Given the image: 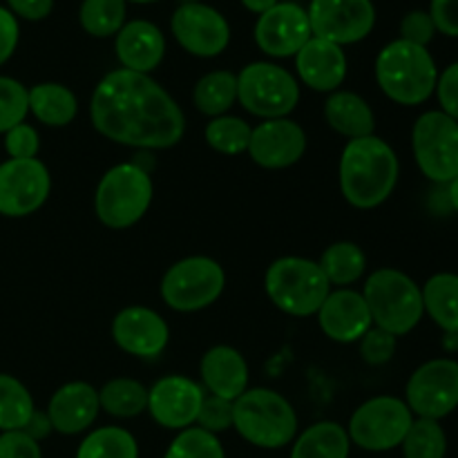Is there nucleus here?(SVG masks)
Returning <instances> with one entry per match:
<instances>
[{
	"label": "nucleus",
	"instance_id": "obj_1",
	"mask_svg": "<svg viewBox=\"0 0 458 458\" xmlns=\"http://www.w3.org/2000/svg\"><path fill=\"white\" fill-rule=\"evenodd\" d=\"M89 119L98 134L139 150H168L186 132L179 103L150 74L130 70H114L98 81Z\"/></svg>",
	"mask_w": 458,
	"mask_h": 458
},
{
	"label": "nucleus",
	"instance_id": "obj_32",
	"mask_svg": "<svg viewBox=\"0 0 458 458\" xmlns=\"http://www.w3.org/2000/svg\"><path fill=\"white\" fill-rule=\"evenodd\" d=\"M76 458H139V443L128 429L107 425L83 438Z\"/></svg>",
	"mask_w": 458,
	"mask_h": 458
},
{
	"label": "nucleus",
	"instance_id": "obj_29",
	"mask_svg": "<svg viewBox=\"0 0 458 458\" xmlns=\"http://www.w3.org/2000/svg\"><path fill=\"white\" fill-rule=\"evenodd\" d=\"M318 267L322 268L331 286L349 289V284L365 276L367 258L360 246L353 244V242H335L322 253Z\"/></svg>",
	"mask_w": 458,
	"mask_h": 458
},
{
	"label": "nucleus",
	"instance_id": "obj_47",
	"mask_svg": "<svg viewBox=\"0 0 458 458\" xmlns=\"http://www.w3.org/2000/svg\"><path fill=\"white\" fill-rule=\"evenodd\" d=\"M7 9L16 18L25 21H43L52 13L54 0H7Z\"/></svg>",
	"mask_w": 458,
	"mask_h": 458
},
{
	"label": "nucleus",
	"instance_id": "obj_12",
	"mask_svg": "<svg viewBox=\"0 0 458 458\" xmlns=\"http://www.w3.org/2000/svg\"><path fill=\"white\" fill-rule=\"evenodd\" d=\"M407 407L419 419L441 420L458 407V362L437 358L411 374L407 380Z\"/></svg>",
	"mask_w": 458,
	"mask_h": 458
},
{
	"label": "nucleus",
	"instance_id": "obj_13",
	"mask_svg": "<svg viewBox=\"0 0 458 458\" xmlns=\"http://www.w3.org/2000/svg\"><path fill=\"white\" fill-rule=\"evenodd\" d=\"M52 177L40 159H7L0 164V215L27 217L43 208Z\"/></svg>",
	"mask_w": 458,
	"mask_h": 458
},
{
	"label": "nucleus",
	"instance_id": "obj_24",
	"mask_svg": "<svg viewBox=\"0 0 458 458\" xmlns=\"http://www.w3.org/2000/svg\"><path fill=\"white\" fill-rule=\"evenodd\" d=\"M204 387L224 401H237L249 389V365L237 349L219 344L208 349L199 362Z\"/></svg>",
	"mask_w": 458,
	"mask_h": 458
},
{
	"label": "nucleus",
	"instance_id": "obj_42",
	"mask_svg": "<svg viewBox=\"0 0 458 458\" xmlns=\"http://www.w3.org/2000/svg\"><path fill=\"white\" fill-rule=\"evenodd\" d=\"M434 34H437V25H434L429 12H410L401 21V40H407V43L420 45V47H428L432 43Z\"/></svg>",
	"mask_w": 458,
	"mask_h": 458
},
{
	"label": "nucleus",
	"instance_id": "obj_7",
	"mask_svg": "<svg viewBox=\"0 0 458 458\" xmlns=\"http://www.w3.org/2000/svg\"><path fill=\"white\" fill-rule=\"evenodd\" d=\"M264 289L286 316L309 318L320 311L331 284L318 262L307 258H280L267 268Z\"/></svg>",
	"mask_w": 458,
	"mask_h": 458
},
{
	"label": "nucleus",
	"instance_id": "obj_51",
	"mask_svg": "<svg viewBox=\"0 0 458 458\" xmlns=\"http://www.w3.org/2000/svg\"><path fill=\"white\" fill-rule=\"evenodd\" d=\"M443 347H445L447 352H458V334H445Z\"/></svg>",
	"mask_w": 458,
	"mask_h": 458
},
{
	"label": "nucleus",
	"instance_id": "obj_5",
	"mask_svg": "<svg viewBox=\"0 0 458 458\" xmlns=\"http://www.w3.org/2000/svg\"><path fill=\"white\" fill-rule=\"evenodd\" d=\"M371 322L392 335H405L423 320V291L407 273L398 268H378L362 289Z\"/></svg>",
	"mask_w": 458,
	"mask_h": 458
},
{
	"label": "nucleus",
	"instance_id": "obj_27",
	"mask_svg": "<svg viewBox=\"0 0 458 458\" xmlns=\"http://www.w3.org/2000/svg\"><path fill=\"white\" fill-rule=\"evenodd\" d=\"M352 441L343 425L322 420L295 437L291 458H349Z\"/></svg>",
	"mask_w": 458,
	"mask_h": 458
},
{
	"label": "nucleus",
	"instance_id": "obj_37",
	"mask_svg": "<svg viewBox=\"0 0 458 458\" xmlns=\"http://www.w3.org/2000/svg\"><path fill=\"white\" fill-rule=\"evenodd\" d=\"M164 458H226V452L215 434L201 428H188L174 437Z\"/></svg>",
	"mask_w": 458,
	"mask_h": 458
},
{
	"label": "nucleus",
	"instance_id": "obj_11",
	"mask_svg": "<svg viewBox=\"0 0 458 458\" xmlns=\"http://www.w3.org/2000/svg\"><path fill=\"white\" fill-rule=\"evenodd\" d=\"M411 148L420 173L437 183L458 177V121L432 110L419 116L411 130Z\"/></svg>",
	"mask_w": 458,
	"mask_h": 458
},
{
	"label": "nucleus",
	"instance_id": "obj_22",
	"mask_svg": "<svg viewBox=\"0 0 458 458\" xmlns=\"http://www.w3.org/2000/svg\"><path fill=\"white\" fill-rule=\"evenodd\" d=\"M295 70L300 81L316 92H335L347 76V56L340 45L313 36L298 54Z\"/></svg>",
	"mask_w": 458,
	"mask_h": 458
},
{
	"label": "nucleus",
	"instance_id": "obj_52",
	"mask_svg": "<svg viewBox=\"0 0 458 458\" xmlns=\"http://www.w3.org/2000/svg\"><path fill=\"white\" fill-rule=\"evenodd\" d=\"M125 3H128V0H125ZM130 3H141V4H146V3H157V0H130Z\"/></svg>",
	"mask_w": 458,
	"mask_h": 458
},
{
	"label": "nucleus",
	"instance_id": "obj_3",
	"mask_svg": "<svg viewBox=\"0 0 458 458\" xmlns=\"http://www.w3.org/2000/svg\"><path fill=\"white\" fill-rule=\"evenodd\" d=\"M376 81L398 106H420L437 92L438 70L428 47L398 38L380 49Z\"/></svg>",
	"mask_w": 458,
	"mask_h": 458
},
{
	"label": "nucleus",
	"instance_id": "obj_38",
	"mask_svg": "<svg viewBox=\"0 0 458 458\" xmlns=\"http://www.w3.org/2000/svg\"><path fill=\"white\" fill-rule=\"evenodd\" d=\"M30 114L27 88L12 76H0V134L9 132L18 123H25Z\"/></svg>",
	"mask_w": 458,
	"mask_h": 458
},
{
	"label": "nucleus",
	"instance_id": "obj_36",
	"mask_svg": "<svg viewBox=\"0 0 458 458\" xmlns=\"http://www.w3.org/2000/svg\"><path fill=\"white\" fill-rule=\"evenodd\" d=\"M401 445L405 458H445L447 437L438 420L414 419Z\"/></svg>",
	"mask_w": 458,
	"mask_h": 458
},
{
	"label": "nucleus",
	"instance_id": "obj_49",
	"mask_svg": "<svg viewBox=\"0 0 458 458\" xmlns=\"http://www.w3.org/2000/svg\"><path fill=\"white\" fill-rule=\"evenodd\" d=\"M277 3H280V0H242V4H244L249 12L258 13V16H262L264 12H268L271 7H276Z\"/></svg>",
	"mask_w": 458,
	"mask_h": 458
},
{
	"label": "nucleus",
	"instance_id": "obj_10",
	"mask_svg": "<svg viewBox=\"0 0 458 458\" xmlns=\"http://www.w3.org/2000/svg\"><path fill=\"white\" fill-rule=\"evenodd\" d=\"M414 423V414L405 401L394 396H376L362 403L349 419V441L367 452H387L403 443Z\"/></svg>",
	"mask_w": 458,
	"mask_h": 458
},
{
	"label": "nucleus",
	"instance_id": "obj_20",
	"mask_svg": "<svg viewBox=\"0 0 458 458\" xmlns=\"http://www.w3.org/2000/svg\"><path fill=\"white\" fill-rule=\"evenodd\" d=\"M322 334L334 343H358L371 329V313L362 293L352 289H335L327 295L316 313Z\"/></svg>",
	"mask_w": 458,
	"mask_h": 458
},
{
	"label": "nucleus",
	"instance_id": "obj_39",
	"mask_svg": "<svg viewBox=\"0 0 458 458\" xmlns=\"http://www.w3.org/2000/svg\"><path fill=\"white\" fill-rule=\"evenodd\" d=\"M197 428L206 429L210 434H222L226 429L233 428V403L224 401L219 396H204L199 407V414H197Z\"/></svg>",
	"mask_w": 458,
	"mask_h": 458
},
{
	"label": "nucleus",
	"instance_id": "obj_44",
	"mask_svg": "<svg viewBox=\"0 0 458 458\" xmlns=\"http://www.w3.org/2000/svg\"><path fill=\"white\" fill-rule=\"evenodd\" d=\"M437 97L447 116L458 121V63H452L437 81Z\"/></svg>",
	"mask_w": 458,
	"mask_h": 458
},
{
	"label": "nucleus",
	"instance_id": "obj_15",
	"mask_svg": "<svg viewBox=\"0 0 458 458\" xmlns=\"http://www.w3.org/2000/svg\"><path fill=\"white\" fill-rule=\"evenodd\" d=\"M173 34L188 54L199 58L219 56L231 43V25L217 9L204 3H183L174 9Z\"/></svg>",
	"mask_w": 458,
	"mask_h": 458
},
{
	"label": "nucleus",
	"instance_id": "obj_35",
	"mask_svg": "<svg viewBox=\"0 0 458 458\" xmlns=\"http://www.w3.org/2000/svg\"><path fill=\"white\" fill-rule=\"evenodd\" d=\"M250 128L244 119L240 116H215L208 125H206V143H208L213 150L222 152V155H242V152L249 150L250 143Z\"/></svg>",
	"mask_w": 458,
	"mask_h": 458
},
{
	"label": "nucleus",
	"instance_id": "obj_21",
	"mask_svg": "<svg viewBox=\"0 0 458 458\" xmlns=\"http://www.w3.org/2000/svg\"><path fill=\"white\" fill-rule=\"evenodd\" d=\"M45 411L52 420L54 432L74 437V434L85 432L97 420L98 411H101L98 389H94L89 383H81V380L63 385L49 398Z\"/></svg>",
	"mask_w": 458,
	"mask_h": 458
},
{
	"label": "nucleus",
	"instance_id": "obj_17",
	"mask_svg": "<svg viewBox=\"0 0 458 458\" xmlns=\"http://www.w3.org/2000/svg\"><path fill=\"white\" fill-rule=\"evenodd\" d=\"M204 389L188 376L170 374L148 389V411L165 429H188L197 420Z\"/></svg>",
	"mask_w": 458,
	"mask_h": 458
},
{
	"label": "nucleus",
	"instance_id": "obj_43",
	"mask_svg": "<svg viewBox=\"0 0 458 458\" xmlns=\"http://www.w3.org/2000/svg\"><path fill=\"white\" fill-rule=\"evenodd\" d=\"M0 458H43L40 445L22 429L0 432Z\"/></svg>",
	"mask_w": 458,
	"mask_h": 458
},
{
	"label": "nucleus",
	"instance_id": "obj_34",
	"mask_svg": "<svg viewBox=\"0 0 458 458\" xmlns=\"http://www.w3.org/2000/svg\"><path fill=\"white\" fill-rule=\"evenodd\" d=\"M79 22L89 36H116L125 25V0H83Z\"/></svg>",
	"mask_w": 458,
	"mask_h": 458
},
{
	"label": "nucleus",
	"instance_id": "obj_18",
	"mask_svg": "<svg viewBox=\"0 0 458 458\" xmlns=\"http://www.w3.org/2000/svg\"><path fill=\"white\" fill-rule=\"evenodd\" d=\"M307 150V134L291 119L262 121L250 132L249 155L259 168L284 170L302 159Z\"/></svg>",
	"mask_w": 458,
	"mask_h": 458
},
{
	"label": "nucleus",
	"instance_id": "obj_14",
	"mask_svg": "<svg viewBox=\"0 0 458 458\" xmlns=\"http://www.w3.org/2000/svg\"><path fill=\"white\" fill-rule=\"evenodd\" d=\"M307 13L313 36L340 47L365 40L376 25L371 0H311Z\"/></svg>",
	"mask_w": 458,
	"mask_h": 458
},
{
	"label": "nucleus",
	"instance_id": "obj_40",
	"mask_svg": "<svg viewBox=\"0 0 458 458\" xmlns=\"http://www.w3.org/2000/svg\"><path fill=\"white\" fill-rule=\"evenodd\" d=\"M358 343H360V358L371 367L385 365L396 353V335L387 334L378 327H371Z\"/></svg>",
	"mask_w": 458,
	"mask_h": 458
},
{
	"label": "nucleus",
	"instance_id": "obj_8",
	"mask_svg": "<svg viewBox=\"0 0 458 458\" xmlns=\"http://www.w3.org/2000/svg\"><path fill=\"white\" fill-rule=\"evenodd\" d=\"M237 101L264 121L286 119L300 103V85L276 63H250L237 74Z\"/></svg>",
	"mask_w": 458,
	"mask_h": 458
},
{
	"label": "nucleus",
	"instance_id": "obj_50",
	"mask_svg": "<svg viewBox=\"0 0 458 458\" xmlns=\"http://www.w3.org/2000/svg\"><path fill=\"white\" fill-rule=\"evenodd\" d=\"M447 195H450L452 206H454V210L458 213V177L452 179V182L447 183Z\"/></svg>",
	"mask_w": 458,
	"mask_h": 458
},
{
	"label": "nucleus",
	"instance_id": "obj_25",
	"mask_svg": "<svg viewBox=\"0 0 458 458\" xmlns=\"http://www.w3.org/2000/svg\"><path fill=\"white\" fill-rule=\"evenodd\" d=\"M325 119L331 130L338 134L352 139L371 137L376 128L374 112H371L369 103L356 92H347V89H335L325 103Z\"/></svg>",
	"mask_w": 458,
	"mask_h": 458
},
{
	"label": "nucleus",
	"instance_id": "obj_41",
	"mask_svg": "<svg viewBox=\"0 0 458 458\" xmlns=\"http://www.w3.org/2000/svg\"><path fill=\"white\" fill-rule=\"evenodd\" d=\"M40 148L38 132L30 123H18L4 132V152L9 159H36Z\"/></svg>",
	"mask_w": 458,
	"mask_h": 458
},
{
	"label": "nucleus",
	"instance_id": "obj_46",
	"mask_svg": "<svg viewBox=\"0 0 458 458\" xmlns=\"http://www.w3.org/2000/svg\"><path fill=\"white\" fill-rule=\"evenodd\" d=\"M18 38H21L18 18L7 7H0V65H4L13 56Z\"/></svg>",
	"mask_w": 458,
	"mask_h": 458
},
{
	"label": "nucleus",
	"instance_id": "obj_31",
	"mask_svg": "<svg viewBox=\"0 0 458 458\" xmlns=\"http://www.w3.org/2000/svg\"><path fill=\"white\" fill-rule=\"evenodd\" d=\"M98 403L106 414L134 419L148 410V389L134 378H114L98 389Z\"/></svg>",
	"mask_w": 458,
	"mask_h": 458
},
{
	"label": "nucleus",
	"instance_id": "obj_48",
	"mask_svg": "<svg viewBox=\"0 0 458 458\" xmlns=\"http://www.w3.org/2000/svg\"><path fill=\"white\" fill-rule=\"evenodd\" d=\"M22 432H25L27 437L34 438L36 443H38V441H45V438H47L49 434L54 432L52 420H49L47 411H38V410H34V414H31V419H30V420H27V425H25V429H22Z\"/></svg>",
	"mask_w": 458,
	"mask_h": 458
},
{
	"label": "nucleus",
	"instance_id": "obj_6",
	"mask_svg": "<svg viewBox=\"0 0 458 458\" xmlns=\"http://www.w3.org/2000/svg\"><path fill=\"white\" fill-rule=\"evenodd\" d=\"M155 195L150 173L137 164H119L107 170L94 192V213L103 226L123 231L148 213Z\"/></svg>",
	"mask_w": 458,
	"mask_h": 458
},
{
	"label": "nucleus",
	"instance_id": "obj_30",
	"mask_svg": "<svg viewBox=\"0 0 458 458\" xmlns=\"http://www.w3.org/2000/svg\"><path fill=\"white\" fill-rule=\"evenodd\" d=\"M237 101V74L228 70L210 72L197 81L192 103L206 116H224Z\"/></svg>",
	"mask_w": 458,
	"mask_h": 458
},
{
	"label": "nucleus",
	"instance_id": "obj_16",
	"mask_svg": "<svg viewBox=\"0 0 458 458\" xmlns=\"http://www.w3.org/2000/svg\"><path fill=\"white\" fill-rule=\"evenodd\" d=\"M311 38L307 9L295 3H277L255 22V43L273 58L295 56Z\"/></svg>",
	"mask_w": 458,
	"mask_h": 458
},
{
	"label": "nucleus",
	"instance_id": "obj_26",
	"mask_svg": "<svg viewBox=\"0 0 458 458\" xmlns=\"http://www.w3.org/2000/svg\"><path fill=\"white\" fill-rule=\"evenodd\" d=\"M30 98V112L49 128H63L72 123L79 112V101L74 92L61 83H38L31 89H27Z\"/></svg>",
	"mask_w": 458,
	"mask_h": 458
},
{
	"label": "nucleus",
	"instance_id": "obj_45",
	"mask_svg": "<svg viewBox=\"0 0 458 458\" xmlns=\"http://www.w3.org/2000/svg\"><path fill=\"white\" fill-rule=\"evenodd\" d=\"M429 16L437 25V31L458 38V0H432Z\"/></svg>",
	"mask_w": 458,
	"mask_h": 458
},
{
	"label": "nucleus",
	"instance_id": "obj_4",
	"mask_svg": "<svg viewBox=\"0 0 458 458\" xmlns=\"http://www.w3.org/2000/svg\"><path fill=\"white\" fill-rule=\"evenodd\" d=\"M233 428L246 443L262 450H280L298 437V414L273 389H246L233 401Z\"/></svg>",
	"mask_w": 458,
	"mask_h": 458
},
{
	"label": "nucleus",
	"instance_id": "obj_33",
	"mask_svg": "<svg viewBox=\"0 0 458 458\" xmlns=\"http://www.w3.org/2000/svg\"><path fill=\"white\" fill-rule=\"evenodd\" d=\"M34 410L30 389L13 376L0 374V432L25 429Z\"/></svg>",
	"mask_w": 458,
	"mask_h": 458
},
{
	"label": "nucleus",
	"instance_id": "obj_2",
	"mask_svg": "<svg viewBox=\"0 0 458 458\" xmlns=\"http://www.w3.org/2000/svg\"><path fill=\"white\" fill-rule=\"evenodd\" d=\"M401 164L394 148L380 137L352 139L340 157V191L353 208L385 204L398 183Z\"/></svg>",
	"mask_w": 458,
	"mask_h": 458
},
{
	"label": "nucleus",
	"instance_id": "obj_23",
	"mask_svg": "<svg viewBox=\"0 0 458 458\" xmlns=\"http://www.w3.org/2000/svg\"><path fill=\"white\" fill-rule=\"evenodd\" d=\"M114 49L123 70L150 74L164 61L165 38L159 27L150 21H132L121 27Z\"/></svg>",
	"mask_w": 458,
	"mask_h": 458
},
{
	"label": "nucleus",
	"instance_id": "obj_19",
	"mask_svg": "<svg viewBox=\"0 0 458 458\" xmlns=\"http://www.w3.org/2000/svg\"><path fill=\"white\" fill-rule=\"evenodd\" d=\"M112 338L116 347L130 356L157 358L168 344L170 329L152 309L125 307L112 320Z\"/></svg>",
	"mask_w": 458,
	"mask_h": 458
},
{
	"label": "nucleus",
	"instance_id": "obj_28",
	"mask_svg": "<svg viewBox=\"0 0 458 458\" xmlns=\"http://www.w3.org/2000/svg\"><path fill=\"white\" fill-rule=\"evenodd\" d=\"M425 313L445 334H458V276L437 273L425 282L423 289Z\"/></svg>",
	"mask_w": 458,
	"mask_h": 458
},
{
	"label": "nucleus",
	"instance_id": "obj_9",
	"mask_svg": "<svg viewBox=\"0 0 458 458\" xmlns=\"http://www.w3.org/2000/svg\"><path fill=\"white\" fill-rule=\"evenodd\" d=\"M226 286V273L215 259L195 255L174 262L161 280V298L179 313H195L217 302Z\"/></svg>",
	"mask_w": 458,
	"mask_h": 458
}]
</instances>
